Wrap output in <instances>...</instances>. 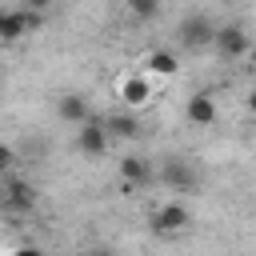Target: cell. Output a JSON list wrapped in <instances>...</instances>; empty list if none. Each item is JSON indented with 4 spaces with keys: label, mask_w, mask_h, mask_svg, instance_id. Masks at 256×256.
I'll use <instances>...</instances> for the list:
<instances>
[{
    "label": "cell",
    "mask_w": 256,
    "mask_h": 256,
    "mask_svg": "<svg viewBox=\"0 0 256 256\" xmlns=\"http://www.w3.org/2000/svg\"><path fill=\"white\" fill-rule=\"evenodd\" d=\"M188 228H192V212L180 200H168V204H160L152 212V232H160V236H180Z\"/></svg>",
    "instance_id": "cell-1"
},
{
    "label": "cell",
    "mask_w": 256,
    "mask_h": 256,
    "mask_svg": "<svg viewBox=\"0 0 256 256\" xmlns=\"http://www.w3.org/2000/svg\"><path fill=\"white\" fill-rule=\"evenodd\" d=\"M40 28V12H28V8H0V40H24Z\"/></svg>",
    "instance_id": "cell-2"
},
{
    "label": "cell",
    "mask_w": 256,
    "mask_h": 256,
    "mask_svg": "<svg viewBox=\"0 0 256 256\" xmlns=\"http://www.w3.org/2000/svg\"><path fill=\"white\" fill-rule=\"evenodd\" d=\"M212 36H216V24H212L208 16H188V20H180V28H176V40H180L184 48H192V52L212 48Z\"/></svg>",
    "instance_id": "cell-3"
},
{
    "label": "cell",
    "mask_w": 256,
    "mask_h": 256,
    "mask_svg": "<svg viewBox=\"0 0 256 256\" xmlns=\"http://www.w3.org/2000/svg\"><path fill=\"white\" fill-rule=\"evenodd\" d=\"M120 100H124V108L128 112H136V108H144L152 96H156V88H152V76H144V72H128V76H120Z\"/></svg>",
    "instance_id": "cell-4"
},
{
    "label": "cell",
    "mask_w": 256,
    "mask_h": 256,
    "mask_svg": "<svg viewBox=\"0 0 256 256\" xmlns=\"http://www.w3.org/2000/svg\"><path fill=\"white\" fill-rule=\"evenodd\" d=\"M156 176H160V184H164L168 192H192V188H196V168H192L188 160H180V156H168Z\"/></svg>",
    "instance_id": "cell-5"
},
{
    "label": "cell",
    "mask_w": 256,
    "mask_h": 256,
    "mask_svg": "<svg viewBox=\"0 0 256 256\" xmlns=\"http://www.w3.org/2000/svg\"><path fill=\"white\" fill-rule=\"evenodd\" d=\"M212 48H216L224 60H240V56H248L252 40H248V32H244L240 24H224V28H216V36H212Z\"/></svg>",
    "instance_id": "cell-6"
},
{
    "label": "cell",
    "mask_w": 256,
    "mask_h": 256,
    "mask_svg": "<svg viewBox=\"0 0 256 256\" xmlns=\"http://www.w3.org/2000/svg\"><path fill=\"white\" fill-rule=\"evenodd\" d=\"M116 172H120V180H124V192L144 188V184L156 176L152 164H148V156H140V152H124V156L116 160Z\"/></svg>",
    "instance_id": "cell-7"
},
{
    "label": "cell",
    "mask_w": 256,
    "mask_h": 256,
    "mask_svg": "<svg viewBox=\"0 0 256 256\" xmlns=\"http://www.w3.org/2000/svg\"><path fill=\"white\" fill-rule=\"evenodd\" d=\"M108 132H104V120H96V116H88L80 128H76V148L84 152V156H104L108 152Z\"/></svg>",
    "instance_id": "cell-8"
},
{
    "label": "cell",
    "mask_w": 256,
    "mask_h": 256,
    "mask_svg": "<svg viewBox=\"0 0 256 256\" xmlns=\"http://www.w3.org/2000/svg\"><path fill=\"white\" fill-rule=\"evenodd\" d=\"M184 116H188L192 124L208 128V124H216V100H212L208 92H192V96L184 100Z\"/></svg>",
    "instance_id": "cell-9"
},
{
    "label": "cell",
    "mask_w": 256,
    "mask_h": 256,
    "mask_svg": "<svg viewBox=\"0 0 256 256\" xmlns=\"http://www.w3.org/2000/svg\"><path fill=\"white\" fill-rule=\"evenodd\" d=\"M56 116H60L64 124H76V128H80L92 112H88V100H84L80 92H64V96L56 100Z\"/></svg>",
    "instance_id": "cell-10"
},
{
    "label": "cell",
    "mask_w": 256,
    "mask_h": 256,
    "mask_svg": "<svg viewBox=\"0 0 256 256\" xmlns=\"http://www.w3.org/2000/svg\"><path fill=\"white\" fill-rule=\"evenodd\" d=\"M104 132H108V140H136L140 120L132 112H112V116H104Z\"/></svg>",
    "instance_id": "cell-11"
},
{
    "label": "cell",
    "mask_w": 256,
    "mask_h": 256,
    "mask_svg": "<svg viewBox=\"0 0 256 256\" xmlns=\"http://www.w3.org/2000/svg\"><path fill=\"white\" fill-rule=\"evenodd\" d=\"M144 68H148V76H160V80H168V76H176V72H180V56H176L172 48H156V52H148Z\"/></svg>",
    "instance_id": "cell-12"
},
{
    "label": "cell",
    "mask_w": 256,
    "mask_h": 256,
    "mask_svg": "<svg viewBox=\"0 0 256 256\" xmlns=\"http://www.w3.org/2000/svg\"><path fill=\"white\" fill-rule=\"evenodd\" d=\"M4 204H8L12 212H32V208H36V188H32L28 180H12V184L4 188Z\"/></svg>",
    "instance_id": "cell-13"
},
{
    "label": "cell",
    "mask_w": 256,
    "mask_h": 256,
    "mask_svg": "<svg viewBox=\"0 0 256 256\" xmlns=\"http://www.w3.org/2000/svg\"><path fill=\"white\" fill-rule=\"evenodd\" d=\"M124 8L136 20H156L160 16V0H124Z\"/></svg>",
    "instance_id": "cell-14"
},
{
    "label": "cell",
    "mask_w": 256,
    "mask_h": 256,
    "mask_svg": "<svg viewBox=\"0 0 256 256\" xmlns=\"http://www.w3.org/2000/svg\"><path fill=\"white\" fill-rule=\"evenodd\" d=\"M16 168V148L12 144H0V176H8Z\"/></svg>",
    "instance_id": "cell-15"
},
{
    "label": "cell",
    "mask_w": 256,
    "mask_h": 256,
    "mask_svg": "<svg viewBox=\"0 0 256 256\" xmlns=\"http://www.w3.org/2000/svg\"><path fill=\"white\" fill-rule=\"evenodd\" d=\"M52 4H56V0H24V8H28V12H40V16H44Z\"/></svg>",
    "instance_id": "cell-16"
},
{
    "label": "cell",
    "mask_w": 256,
    "mask_h": 256,
    "mask_svg": "<svg viewBox=\"0 0 256 256\" xmlns=\"http://www.w3.org/2000/svg\"><path fill=\"white\" fill-rule=\"evenodd\" d=\"M12 256H44V252H40V248H36V244H20V248H16V252H12Z\"/></svg>",
    "instance_id": "cell-17"
},
{
    "label": "cell",
    "mask_w": 256,
    "mask_h": 256,
    "mask_svg": "<svg viewBox=\"0 0 256 256\" xmlns=\"http://www.w3.org/2000/svg\"><path fill=\"white\" fill-rule=\"evenodd\" d=\"M244 104H248V112H252V116H256V88H252V92H248V100H244Z\"/></svg>",
    "instance_id": "cell-18"
},
{
    "label": "cell",
    "mask_w": 256,
    "mask_h": 256,
    "mask_svg": "<svg viewBox=\"0 0 256 256\" xmlns=\"http://www.w3.org/2000/svg\"><path fill=\"white\" fill-rule=\"evenodd\" d=\"M92 256H108V252H92Z\"/></svg>",
    "instance_id": "cell-19"
}]
</instances>
